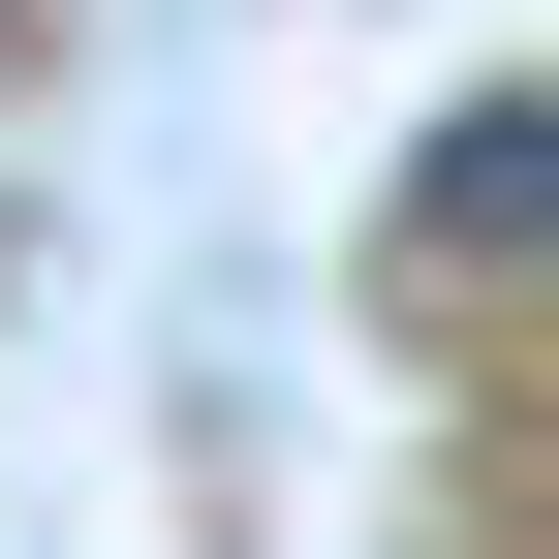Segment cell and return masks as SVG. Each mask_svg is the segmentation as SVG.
Here are the masks:
<instances>
[{
	"instance_id": "1",
	"label": "cell",
	"mask_w": 559,
	"mask_h": 559,
	"mask_svg": "<svg viewBox=\"0 0 559 559\" xmlns=\"http://www.w3.org/2000/svg\"><path fill=\"white\" fill-rule=\"evenodd\" d=\"M0 32H32V0H0Z\"/></svg>"
}]
</instances>
